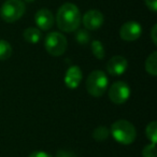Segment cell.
<instances>
[{"mask_svg": "<svg viewBox=\"0 0 157 157\" xmlns=\"http://www.w3.org/2000/svg\"><path fill=\"white\" fill-rule=\"evenodd\" d=\"M25 10L22 0H7L0 8V17L7 23H14L24 15Z\"/></svg>", "mask_w": 157, "mask_h": 157, "instance_id": "obj_4", "label": "cell"}, {"mask_svg": "<svg viewBox=\"0 0 157 157\" xmlns=\"http://www.w3.org/2000/svg\"><path fill=\"white\" fill-rule=\"evenodd\" d=\"M107 71L111 75H122L123 73H125L128 68V61L125 57L123 56H113L109 61L107 63Z\"/></svg>", "mask_w": 157, "mask_h": 157, "instance_id": "obj_9", "label": "cell"}, {"mask_svg": "<svg viewBox=\"0 0 157 157\" xmlns=\"http://www.w3.org/2000/svg\"><path fill=\"white\" fill-rule=\"evenodd\" d=\"M156 29H157V25H156V24H154V26H153V28H152V31H151V38H152V41H153V43H154L155 45L157 44Z\"/></svg>", "mask_w": 157, "mask_h": 157, "instance_id": "obj_23", "label": "cell"}, {"mask_svg": "<svg viewBox=\"0 0 157 157\" xmlns=\"http://www.w3.org/2000/svg\"><path fill=\"white\" fill-rule=\"evenodd\" d=\"M56 157H76L75 154L69 151H65V150H60L57 152Z\"/></svg>", "mask_w": 157, "mask_h": 157, "instance_id": "obj_21", "label": "cell"}, {"mask_svg": "<svg viewBox=\"0 0 157 157\" xmlns=\"http://www.w3.org/2000/svg\"><path fill=\"white\" fill-rule=\"evenodd\" d=\"M142 35V26L138 22L130 21L122 25L120 36L125 41H136Z\"/></svg>", "mask_w": 157, "mask_h": 157, "instance_id": "obj_7", "label": "cell"}, {"mask_svg": "<svg viewBox=\"0 0 157 157\" xmlns=\"http://www.w3.org/2000/svg\"><path fill=\"white\" fill-rule=\"evenodd\" d=\"M90 48H92L93 55L96 57L97 59H103L105 58V48H103V44L101 43L99 40H94L90 44Z\"/></svg>", "mask_w": 157, "mask_h": 157, "instance_id": "obj_14", "label": "cell"}, {"mask_svg": "<svg viewBox=\"0 0 157 157\" xmlns=\"http://www.w3.org/2000/svg\"><path fill=\"white\" fill-rule=\"evenodd\" d=\"M75 39L78 43L82 44V45H84V44H87L88 42H90V35L86 30H84V29H80V30L76 33Z\"/></svg>", "mask_w": 157, "mask_h": 157, "instance_id": "obj_18", "label": "cell"}, {"mask_svg": "<svg viewBox=\"0 0 157 157\" xmlns=\"http://www.w3.org/2000/svg\"><path fill=\"white\" fill-rule=\"evenodd\" d=\"M82 22H83V25L86 29L96 30V29H99L102 26L103 22H105V16L99 10L93 9L84 14Z\"/></svg>", "mask_w": 157, "mask_h": 157, "instance_id": "obj_8", "label": "cell"}, {"mask_svg": "<svg viewBox=\"0 0 157 157\" xmlns=\"http://www.w3.org/2000/svg\"><path fill=\"white\" fill-rule=\"evenodd\" d=\"M110 133L118 143L124 145L131 144L137 138L135 126L126 120H118L114 122L110 129Z\"/></svg>", "mask_w": 157, "mask_h": 157, "instance_id": "obj_2", "label": "cell"}, {"mask_svg": "<svg viewBox=\"0 0 157 157\" xmlns=\"http://www.w3.org/2000/svg\"><path fill=\"white\" fill-rule=\"evenodd\" d=\"M110 129L105 126H99L95 128L94 132H93V138L96 141H105L110 137Z\"/></svg>", "mask_w": 157, "mask_h": 157, "instance_id": "obj_15", "label": "cell"}, {"mask_svg": "<svg viewBox=\"0 0 157 157\" xmlns=\"http://www.w3.org/2000/svg\"><path fill=\"white\" fill-rule=\"evenodd\" d=\"M41 31L40 29L36 28V27H29V28L25 29L23 37H24L25 41L31 44H36L41 40Z\"/></svg>", "mask_w": 157, "mask_h": 157, "instance_id": "obj_12", "label": "cell"}, {"mask_svg": "<svg viewBox=\"0 0 157 157\" xmlns=\"http://www.w3.org/2000/svg\"><path fill=\"white\" fill-rule=\"evenodd\" d=\"M145 70L147 73L151 75L155 76L157 74V52L154 51L148 57L146 58L145 61Z\"/></svg>", "mask_w": 157, "mask_h": 157, "instance_id": "obj_13", "label": "cell"}, {"mask_svg": "<svg viewBox=\"0 0 157 157\" xmlns=\"http://www.w3.org/2000/svg\"><path fill=\"white\" fill-rule=\"evenodd\" d=\"M109 80L101 70H94L86 78V90L93 97H101L108 90Z\"/></svg>", "mask_w": 157, "mask_h": 157, "instance_id": "obj_3", "label": "cell"}, {"mask_svg": "<svg viewBox=\"0 0 157 157\" xmlns=\"http://www.w3.org/2000/svg\"><path fill=\"white\" fill-rule=\"evenodd\" d=\"M130 96V88L125 82H114L109 88V98L115 105H123Z\"/></svg>", "mask_w": 157, "mask_h": 157, "instance_id": "obj_6", "label": "cell"}, {"mask_svg": "<svg viewBox=\"0 0 157 157\" xmlns=\"http://www.w3.org/2000/svg\"><path fill=\"white\" fill-rule=\"evenodd\" d=\"M81 13L75 5L71 2L63 3L57 11L56 23L60 30L65 33L75 31L81 24Z\"/></svg>", "mask_w": 157, "mask_h": 157, "instance_id": "obj_1", "label": "cell"}, {"mask_svg": "<svg viewBox=\"0 0 157 157\" xmlns=\"http://www.w3.org/2000/svg\"><path fill=\"white\" fill-rule=\"evenodd\" d=\"M12 55V46L6 40H0V60H7Z\"/></svg>", "mask_w": 157, "mask_h": 157, "instance_id": "obj_16", "label": "cell"}, {"mask_svg": "<svg viewBox=\"0 0 157 157\" xmlns=\"http://www.w3.org/2000/svg\"><path fill=\"white\" fill-rule=\"evenodd\" d=\"M156 143H151L144 146L142 150V157H156Z\"/></svg>", "mask_w": 157, "mask_h": 157, "instance_id": "obj_19", "label": "cell"}, {"mask_svg": "<svg viewBox=\"0 0 157 157\" xmlns=\"http://www.w3.org/2000/svg\"><path fill=\"white\" fill-rule=\"evenodd\" d=\"M82 71L81 68L78 66H71L68 68L65 74V84L68 88L74 90L78 86L82 81Z\"/></svg>", "mask_w": 157, "mask_h": 157, "instance_id": "obj_11", "label": "cell"}, {"mask_svg": "<svg viewBox=\"0 0 157 157\" xmlns=\"http://www.w3.org/2000/svg\"><path fill=\"white\" fill-rule=\"evenodd\" d=\"M145 5L151 11H157V0H145Z\"/></svg>", "mask_w": 157, "mask_h": 157, "instance_id": "obj_20", "label": "cell"}, {"mask_svg": "<svg viewBox=\"0 0 157 157\" xmlns=\"http://www.w3.org/2000/svg\"><path fill=\"white\" fill-rule=\"evenodd\" d=\"M67 46L68 42L66 37L57 31L48 33L44 40V48L52 56H61L67 50Z\"/></svg>", "mask_w": 157, "mask_h": 157, "instance_id": "obj_5", "label": "cell"}, {"mask_svg": "<svg viewBox=\"0 0 157 157\" xmlns=\"http://www.w3.org/2000/svg\"><path fill=\"white\" fill-rule=\"evenodd\" d=\"M35 22L41 30H48L54 25V15L48 9H40L35 15Z\"/></svg>", "mask_w": 157, "mask_h": 157, "instance_id": "obj_10", "label": "cell"}, {"mask_svg": "<svg viewBox=\"0 0 157 157\" xmlns=\"http://www.w3.org/2000/svg\"><path fill=\"white\" fill-rule=\"evenodd\" d=\"M28 157H53V156L48 154V153L43 152V151H36V152L31 153Z\"/></svg>", "mask_w": 157, "mask_h": 157, "instance_id": "obj_22", "label": "cell"}, {"mask_svg": "<svg viewBox=\"0 0 157 157\" xmlns=\"http://www.w3.org/2000/svg\"><path fill=\"white\" fill-rule=\"evenodd\" d=\"M145 135L147 139L152 141V143H156L157 142V123L156 122H151L150 124L146 126L145 129Z\"/></svg>", "mask_w": 157, "mask_h": 157, "instance_id": "obj_17", "label": "cell"}, {"mask_svg": "<svg viewBox=\"0 0 157 157\" xmlns=\"http://www.w3.org/2000/svg\"><path fill=\"white\" fill-rule=\"evenodd\" d=\"M25 1H26V2H33L35 0H25Z\"/></svg>", "mask_w": 157, "mask_h": 157, "instance_id": "obj_24", "label": "cell"}]
</instances>
